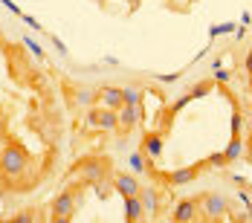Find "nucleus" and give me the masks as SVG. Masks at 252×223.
Listing matches in <instances>:
<instances>
[{
  "label": "nucleus",
  "mask_w": 252,
  "mask_h": 223,
  "mask_svg": "<svg viewBox=\"0 0 252 223\" xmlns=\"http://www.w3.org/2000/svg\"><path fill=\"white\" fill-rule=\"evenodd\" d=\"M32 165V157L21 142H6L0 148V174H9V177H18Z\"/></svg>",
  "instance_id": "f257e3e1"
},
{
  "label": "nucleus",
  "mask_w": 252,
  "mask_h": 223,
  "mask_svg": "<svg viewBox=\"0 0 252 223\" xmlns=\"http://www.w3.org/2000/svg\"><path fill=\"white\" fill-rule=\"evenodd\" d=\"M73 174L81 177V183L96 186V183H101L110 174V159L107 157H84V159H78L73 165Z\"/></svg>",
  "instance_id": "f03ea898"
},
{
  "label": "nucleus",
  "mask_w": 252,
  "mask_h": 223,
  "mask_svg": "<svg viewBox=\"0 0 252 223\" xmlns=\"http://www.w3.org/2000/svg\"><path fill=\"white\" fill-rule=\"evenodd\" d=\"M76 209H78V186H67L64 191H58V197L52 200L50 218L55 223H67V221H73Z\"/></svg>",
  "instance_id": "7ed1b4c3"
},
{
  "label": "nucleus",
  "mask_w": 252,
  "mask_h": 223,
  "mask_svg": "<svg viewBox=\"0 0 252 223\" xmlns=\"http://www.w3.org/2000/svg\"><path fill=\"white\" fill-rule=\"evenodd\" d=\"M206 168H209V165H206V159H200V162L186 165V168H174V171H157V168H151L148 174L157 177L159 183H165V186H189V183H194Z\"/></svg>",
  "instance_id": "20e7f679"
},
{
  "label": "nucleus",
  "mask_w": 252,
  "mask_h": 223,
  "mask_svg": "<svg viewBox=\"0 0 252 223\" xmlns=\"http://www.w3.org/2000/svg\"><path fill=\"white\" fill-rule=\"evenodd\" d=\"M197 206H200V215L206 218V221H220V218L229 212L226 197L218 194V191H203L200 197H197Z\"/></svg>",
  "instance_id": "39448f33"
},
{
  "label": "nucleus",
  "mask_w": 252,
  "mask_h": 223,
  "mask_svg": "<svg viewBox=\"0 0 252 223\" xmlns=\"http://www.w3.org/2000/svg\"><path fill=\"white\" fill-rule=\"evenodd\" d=\"M162 142H165V130H145V133H142V145H139V151L145 154L148 162H154V159L162 154Z\"/></svg>",
  "instance_id": "423d86ee"
},
{
  "label": "nucleus",
  "mask_w": 252,
  "mask_h": 223,
  "mask_svg": "<svg viewBox=\"0 0 252 223\" xmlns=\"http://www.w3.org/2000/svg\"><path fill=\"white\" fill-rule=\"evenodd\" d=\"M116 116H119V133L122 136H127L136 125H139V119H142V110H139V104H122L119 110H116Z\"/></svg>",
  "instance_id": "0eeeda50"
},
{
  "label": "nucleus",
  "mask_w": 252,
  "mask_h": 223,
  "mask_svg": "<svg viewBox=\"0 0 252 223\" xmlns=\"http://www.w3.org/2000/svg\"><path fill=\"white\" fill-rule=\"evenodd\" d=\"M87 122L93 125V127H99V130H116L119 127V116L110 107H96V110L87 113Z\"/></svg>",
  "instance_id": "6e6552de"
},
{
  "label": "nucleus",
  "mask_w": 252,
  "mask_h": 223,
  "mask_svg": "<svg viewBox=\"0 0 252 223\" xmlns=\"http://www.w3.org/2000/svg\"><path fill=\"white\" fill-rule=\"evenodd\" d=\"M139 200L145 206V215L157 218L162 212V189L159 186H148V189H139Z\"/></svg>",
  "instance_id": "1a4fd4ad"
},
{
  "label": "nucleus",
  "mask_w": 252,
  "mask_h": 223,
  "mask_svg": "<svg viewBox=\"0 0 252 223\" xmlns=\"http://www.w3.org/2000/svg\"><path fill=\"white\" fill-rule=\"evenodd\" d=\"M197 215H200L197 200H180V203L174 206L171 221H174V223H189V221H197Z\"/></svg>",
  "instance_id": "9d476101"
},
{
  "label": "nucleus",
  "mask_w": 252,
  "mask_h": 223,
  "mask_svg": "<svg viewBox=\"0 0 252 223\" xmlns=\"http://www.w3.org/2000/svg\"><path fill=\"white\" fill-rule=\"evenodd\" d=\"M139 180L133 174H113V191H119L122 197H130V194H139Z\"/></svg>",
  "instance_id": "9b49d317"
},
{
  "label": "nucleus",
  "mask_w": 252,
  "mask_h": 223,
  "mask_svg": "<svg viewBox=\"0 0 252 223\" xmlns=\"http://www.w3.org/2000/svg\"><path fill=\"white\" fill-rule=\"evenodd\" d=\"M142 218H145V206H142L139 194H130V197H125V221L127 223H139Z\"/></svg>",
  "instance_id": "f8f14e48"
},
{
  "label": "nucleus",
  "mask_w": 252,
  "mask_h": 223,
  "mask_svg": "<svg viewBox=\"0 0 252 223\" xmlns=\"http://www.w3.org/2000/svg\"><path fill=\"white\" fill-rule=\"evenodd\" d=\"M99 101H101V107H110V110H119V107L125 104L119 87H101L99 90Z\"/></svg>",
  "instance_id": "ddd939ff"
},
{
  "label": "nucleus",
  "mask_w": 252,
  "mask_h": 223,
  "mask_svg": "<svg viewBox=\"0 0 252 223\" xmlns=\"http://www.w3.org/2000/svg\"><path fill=\"white\" fill-rule=\"evenodd\" d=\"M223 154H226L229 165H232V162H238V159H241V154H244V139H241V133H238V136H232V139H229V145H226V151H223Z\"/></svg>",
  "instance_id": "4468645a"
},
{
  "label": "nucleus",
  "mask_w": 252,
  "mask_h": 223,
  "mask_svg": "<svg viewBox=\"0 0 252 223\" xmlns=\"http://www.w3.org/2000/svg\"><path fill=\"white\" fill-rule=\"evenodd\" d=\"M244 127V113H241V104L238 99H232V136H238Z\"/></svg>",
  "instance_id": "2eb2a0df"
},
{
  "label": "nucleus",
  "mask_w": 252,
  "mask_h": 223,
  "mask_svg": "<svg viewBox=\"0 0 252 223\" xmlns=\"http://www.w3.org/2000/svg\"><path fill=\"white\" fill-rule=\"evenodd\" d=\"M38 209H24V212H18V215H12V223H32L38 221Z\"/></svg>",
  "instance_id": "dca6fc26"
},
{
  "label": "nucleus",
  "mask_w": 252,
  "mask_h": 223,
  "mask_svg": "<svg viewBox=\"0 0 252 223\" xmlns=\"http://www.w3.org/2000/svg\"><path fill=\"white\" fill-rule=\"evenodd\" d=\"M206 165H209V168H226L229 159H226V154H223V151H218V154L206 157Z\"/></svg>",
  "instance_id": "f3484780"
},
{
  "label": "nucleus",
  "mask_w": 252,
  "mask_h": 223,
  "mask_svg": "<svg viewBox=\"0 0 252 223\" xmlns=\"http://www.w3.org/2000/svg\"><path fill=\"white\" fill-rule=\"evenodd\" d=\"M139 99H142L139 90H133V87H125V90H122V101H125V104H139Z\"/></svg>",
  "instance_id": "a211bd4d"
},
{
  "label": "nucleus",
  "mask_w": 252,
  "mask_h": 223,
  "mask_svg": "<svg viewBox=\"0 0 252 223\" xmlns=\"http://www.w3.org/2000/svg\"><path fill=\"white\" fill-rule=\"evenodd\" d=\"M99 101V90H78V104H93Z\"/></svg>",
  "instance_id": "6ab92c4d"
},
{
  "label": "nucleus",
  "mask_w": 252,
  "mask_h": 223,
  "mask_svg": "<svg viewBox=\"0 0 252 223\" xmlns=\"http://www.w3.org/2000/svg\"><path fill=\"white\" fill-rule=\"evenodd\" d=\"M0 3H3V6H6V9H9V12H12V15H18V18H21V15H24V12H21V6H15V3H12V0H0Z\"/></svg>",
  "instance_id": "aec40b11"
},
{
  "label": "nucleus",
  "mask_w": 252,
  "mask_h": 223,
  "mask_svg": "<svg viewBox=\"0 0 252 223\" xmlns=\"http://www.w3.org/2000/svg\"><path fill=\"white\" fill-rule=\"evenodd\" d=\"M24 44L26 47H29V50L35 52V55H38V58H41V55H44V52H41V47H38V44H35V41H32V38H24Z\"/></svg>",
  "instance_id": "412c9836"
},
{
  "label": "nucleus",
  "mask_w": 252,
  "mask_h": 223,
  "mask_svg": "<svg viewBox=\"0 0 252 223\" xmlns=\"http://www.w3.org/2000/svg\"><path fill=\"white\" fill-rule=\"evenodd\" d=\"M21 18H24V24H29L32 29H41V24H38V21H35L32 15H21Z\"/></svg>",
  "instance_id": "4be33fe9"
},
{
  "label": "nucleus",
  "mask_w": 252,
  "mask_h": 223,
  "mask_svg": "<svg viewBox=\"0 0 252 223\" xmlns=\"http://www.w3.org/2000/svg\"><path fill=\"white\" fill-rule=\"evenodd\" d=\"M215 81H220V84H226V81H229V73H223V70L218 67V75H215Z\"/></svg>",
  "instance_id": "5701e85b"
},
{
  "label": "nucleus",
  "mask_w": 252,
  "mask_h": 223,
  "mask_svg": "<svg viewBox=\"0 0 252 223\" xmlns=\"http://www.w3.org/2000/svg\"><path fill=\"white\" fill-rule=\"evenodd\" d=\"M244 70H247V73H252V50H250V55L244 58Z\"/></svg>",
  "instance_id": "b1692460"
},
{
  "label": "nucleus",
  "mask_w": 252,
  "mask_h": 223,
  "mask_svg": "<svg viewBox=\"0 0 252 223\" xmlns=\"http://www.w3.org/2000/svg\"><path fill=\"white\" fill-rule=\"evenodd\" d=\"M55 50L61 52V55H67V47H64V44H61V41H58V38H55Z\"/></svg>",
  "instance_id": "393cba45"
},
{
  "label": "nucleus",
  "mask_w": 252,
  "mask_h": 223,
  "mask_svg": "<svg viewBox=\"0 0 252 223\" xmlns=\"http://www.w3.org/2000/svg\"><path fill=\"white\" fill-rule=\"evenodd\" d=\"M250 90H252V73H250Z\"/></svg>",
  "instance_id": "a878e982"
},
{
  "label": "nucleus",
  "mask_w": 252,
  "mask_h": 223,
  "mask_svg": "<svg viewBox=\"0 0 252 223\" xmlns=\"http://www.w3.org/2000/svg\"><path fill=\"white\" fill-rule=\"evenodd\" d=\"M0 122H3V119H0Z\"/></svg>",
  "instance_id": "bb28decb"
}]
</instances>
